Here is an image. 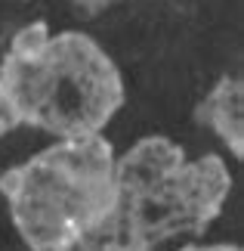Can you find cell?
<instances>
[{"label": "cell", "instance_id": "obj_2", "mask_svg": "<svg viewBox=\"0 0 244 251\" xmlns=\"http://www.w3.org/2000/svg\"><path fill=\"white\" fill-rule=\"evenodd\" d=\"M124 105V78L111 56L81 31L53 34L31 22L0 62V137L37 127L59 140L96 137Z\"/></svg>", "mask_w": 244, "mask_h": 251}, {"label": "cell", "instance_id": "obj_3", "mask_svg": "<svg viewBox=\"0 0 244 251\" xmlns=\"http://www.w3.org/2000/svg\"><path fill=\"white\" fill-rule=\"evenodd\" d=\"M0 192L28 248L65 251L111 205L114 149L102 133L59 140L0 174Z\"/></svg>", "mask_w": 244, "mask_h": 251}, {"label": "cell", "instance_id": "obj_6", "mask_svg": "<svg viewBox=\"0 0 244 251\" xmlns=\"http://www.w3.org/2000/svg\"><path fill=\"white\" fill-rule=\"evenodd\" d=\"M179 251H241L238 245H189V248H179Z\"/></svg>", "mask_w": 244, "mask_h": 251}, {"label": "cell", "instance_id": "obj_4", "mask_svg": "<svg viewBox=\"0 0 244 251\" xmlns=\"http://www.w3.org/2000/svg\"><path fill=\"white\" fill-rule=\"evenodd\" d=\"M195 121L210 127L235 158L244 155V87L241 78H220L195 109Z\"/></svg>", "mask_w": 244, "mask_h": 251}, {"label": "cell", "instance_id": "obj_1", "mask_svg": "<svg viewBox=\"0 0 244 251\" xmlns=\"http://www.w3.org/2000/svg\"><path fill=\"white\" fill-rule=\"evenodd\" d=\"M229 189L220 155L189 158L170 137H142L114 155L109 211L65 251H155L177 236H198L222 214Z\"/></svg>", "mask_w": 244, "mask_h": 251}, {"label": "cell", "instance_id": "obj_5", "mask_svg": "<svg viewBox=\"0 0 244 251\" xmlns=\"http://www.w3.org/2000/svg\"><path fill=\"white\" fill-rule=\"evenodd\" d=\"M114 3H118V0H68V6H71L74 16H81V19H96Z\"/></svg>", "mask_w": 244, "mask_h": 251}]
</instances>
